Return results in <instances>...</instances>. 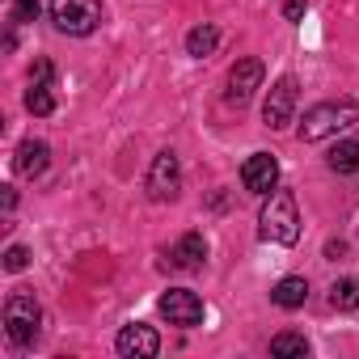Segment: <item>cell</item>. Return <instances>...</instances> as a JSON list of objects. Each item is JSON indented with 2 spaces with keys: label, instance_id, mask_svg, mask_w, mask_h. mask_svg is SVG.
Masks as SVG:
<instances>
[{
  "label": "cell",
  "instance_id": "obj_1",
  "mask_svg": "<svg viewBox=\"0 0 359 359\" xmlns=\"http://www.w3.org/2000/svg\"><path fill=\"white\" fill-rule=\"evenodd\" d=\"M258 233L262 241H275V245H296L300 237V212H296V195L292 191H271L266 203H262V216H258Z\"/></svg>",
  "mask_w": 359,
  "mask_h": 359
},
{
  "label": "cell",
  "instance_id": "obj_2",
  "mask_svg": "<svg viewBox=\"0 0 359 359\" xmlns=\"http://www.w3.org/2000/svg\"><path fill=\"white\" fill-rule=\"evenodd\" d=\"M359 123V102H321L304 114L300 123V140L304 144H317L325 135H338L342 127H355Z\"/></svg>",
  "mask_w": 359,
  "mask_h": 359
},
{
  "label": "cell",
  "instance_id": "obj_3",
  "mask_svg": "<svg viewBox=\"0 0 359 359\" xmlns=\"http://www.w3.org/2000/svg\"><path fill=\"white\" fill-rule=\"evenodd\" d=\"M39 325H43V309H39L34 292H13L5 300V334H9V342L30 346L39 338Z\"/></svg>",
  "mask_w": 359,
  "mask_h": 359
},
{
  "label": "cell",
  "instance_id": "obj_4",
  "mask_svg": "<svg viewBox=\"0 0 359 359\" xmlns=\"http://www.w3.org/2000/svg\"><path fill=\"white\" fill-rule=\"evenodd\" d=\"M51 22L60 34L85 39L102 26V0H51Z\"/></svg>",
  "mask_w": 359,
  "mask_h": 359
},
{
  "label": "cell",
  "instance_id": "obj_5",
  "mask_svg": "<svg viewBox=\"0 0 359 359\" xmlns=\"http://www.w3.org/2000/svg\"><path fill=\"white\" fill-rule=\"evenodd\" d=\"M148 199L152 203H173L177 191H182V165H177L173 152H156L152 156V169H148Z\"/></svg>",
  "mask_w": 359,
  "mask_h": 359
},
{
  "label": "cell",
  "instance_id": "obj_6",
  "mask_svg": "<svg viewBox=\"0 0 359 359\" xmlns=\"http://www.w3.org/2000/svg\"><path fill=\"white\" fill-rule=\"evenodd\" d=\"M156 309H161V317H165L169 325H177V330H195V325L203 321V300H199L195 292H187V287H169Z\"/></svg>",
  "mask_w": 359,
  "mask_h": 359
},
{
  "label": "cell",
  "instance_id": "obj_7",
  "mask_svg": "<svg viewBox=\"0 0 359 359\" xmlns=\"http://www.w3.org/2000/svg\"><path fill=\"white\" fill-rule=\"evenodd\" d=\"M296 76H279L275 85H271V93H266V102H262V123L271 127V131H283L287 123H292V114H296Z\"/></svg>",
  "mask_w": 359,
  "mask_h": 359
},
{
  "label": "cell",
  "instance_id": "obj_8",
  "mask_svg": "<svg viewBox=\"0 0 359 359\" xmlns=\"http://www.w3.org/2000/svg\"><path fill=\"white\" fill-rule=\"evenodd\" d=\"M241 182L250 195H271L279 187V161L271 152H254L245 165H241Z\"/></svg>",
  "mask_w": 359,
  "mask_h": 359
},
{
  "label": "cell",
  "instance_id": "obj_9",
  "mask_svg": "<svg viewBox=\"0 0 359 359\" xmlns=\"http://www.w3.org/2000/svg\"><path fill=\"white\" fill-rule=\"evenodd\" d=\"M114 346H118L123 359H152V355L161 351V338H156L152 325H140V321H135V325H123V330H118V342H114Z\"/></svg>",
  "mask_w": 359,
  "mask_h": 359
},
{
  "label": "cell",
  "instance_id": "obj_10",
  "mask_svg": "<svg viewBox=\"0 0 359 359\" xmlns=\"http://www.w3.org/2000/svg\"><path fill=\"white\" fill-rule=\"evenodd\" d=\"M258 85H262V60H254V55L250 60H237L233 72H229V102L233 106H245Z\"/></svg>",
  "mask_w": 359,
  "mask_h": 359
},
{
  "label": "cell",
  "instance_id": "obj_11",
  "mask_svg": "<svg viewBox=\"0 0 359 359\" xmlns=\"http://www.w3.org/2000/svg\"><path fill=\"white\" fill-rule=\"evenodd\" d=\"M47 165H51V148L43 140H22V148H18V173L22 177H39V173H47Z\"/></svg>",
  "mask_w": 359,
  "mask_h": 359
},
{
  "label": "cell",
  "instance_id": "obj_12",
  "mask_svg": "<svg viewBox=\"0 0 359 359\" xmlns=\"http://www.w3.org/2000/svg\"><path fill=\"white\" fill-rule=\"evenodd\" d=\"M203 258H208V241H203V233H187L182 241L173 245V266H182V271H199Z\"/></svg>",
  "mask_w": 359,
  "mask_h": 359
},
{
  "label": "cell",
  "instance_id": "obj_13",
  "mask_svg": "<svg viewBox=\"0 0 359 359\" xmlns=\"http://www.w3.org/2000/svg\"><path fill=\"white\" fill-rule=\"evenodd\" d=\"M271 300H275L279 309H300V304L309 300V283H304L300 275H287V279H279V283H275Z\"/></svg>",
  "mask_w": 359,
  "mask_h": 359
},
{
  "label": "cell",
  "instance_id": "obj_14",
  "mask_svg": "<svg viewBox=\"0 0 359 359\" xmlns=\"http://www.w3.org/2000/svg\"><path fill=\"white\" fill-rule=\"evenodd\" d=\"M325 165H330L334 173H355V169H359V144H355V140L334 144V148L325 152Z\"/></svg>",
  "mask_w": 359,
  "mask_h": 359
},
{
  "label": "cell",
  "instance_id": "obj_15",
  "mask_svg": "<svg viewBox=\"0 0 359 359\" xmlns=\"http://www.w3.org/2000/svg\"><path fill=\"white\" fill-rule=\"evenodd\" d=\"M216 43H220V30H216V26H195V30L187 34V51H191L195 60L212 55V51H216Z\"/></svg>",
  "mask_w": 359,
  "mask_h": 359
},
{
  "label": "cell",
  "instance_id": "obj_16",
  "mask_svg": "<svg viewBox=\"0 0 359 359\" xmlns=\"http://www.w3.org/2000/svg\"><path fill=\"white\" fill-rule=\"evenodd\" d=\"M26 110H30V114H51V110H55L51 85H43V81H30V89H26Z\"/></svg>",
  "mask_w": 359,
  "mask_h": 359
},
{
  "label": "cell",
  "instance_id": "obj_17",
  "mask_svg": "<svg viewBox=\"0 0 359 359\" xmlns=\"http://www.w3.org/2000/svg\"><path fill=\"white\" fill-rule=\"evenodd\" d=\"M330 304L334 309H359V279L351 275V279H338L334 287H330Z\"/></svg>",
  "mask_w": 359,
  "mask_h": 359
},
{
  "label": "cell",
  "instance_id": "obj_18",
  "mask_svg": "<svg viewBox=\"0 0 359 359\" xmlns=\"http://www.w3.org/2000/svg\"><path fill=\"white\" fill-rule=\"evenodd\" d=\"M271 355H309V342H304V334H279V338H271Z\"/></svg>",
  "mask_w": 359,
  "mask_h": 359
},
{
  "label": "cell",
  "instance_id": "obj_19",
  "mask_svg": "<svg viewBox=\"0 0 359 359\" xmlns=\"http://www.w3.org/2000/svg\"><path fill=\"white\" fill-rule=\"evenodd\" d=\"M26 266H30L26 245H9V250H5V271H13V275H18V271H26Z\"/></svg>",
  "mask_w": 359,
  "mask_h": 359
},
{
  "label": "cell",
  "instance_id": "obj_20",
  "mask_svg": "<svg viewBox=\"0 0 359 359\" xmlns=\"http://www.w3.org/2000/svg\"><path fill=\"white\" fill-rule=\"evenodd\" d=\"M39 18V0H13V22H34Z\"/></svg>",
  "mask_w": 359,
  "mask_h": 359
},
{
  "label": "cell",
  "instance_id": "obj_21",
  "mask_svg": "<svg viewBox=\"0 0 359 359\" xmlns=\"http://www.w3.org/2000/svg\"><path fill=\"white\" fill-rule=\"evenodd\" d=\"M304 9H309V0H287V5H283V18H287V22H300Z\"/></svg>",
  "mask_w": 359,
  "mask_h": 359
},
{
  "label": "cell",
  "instance_id": "obj_22",
  "mask_svg": "<svg viewBox=\"0 0 359 359\" xmlns=\"http://www.w3.org/2000/svg\"><path fill=\"white\" fill-rule=\"evenodd\" d=\"M51 76H55V68H51L47 60H39V64H34V76H30V81H43V85H51Z\"/></svg>",
  "mask_w": 359,
  "mask_h": 359
}]
</instances>
